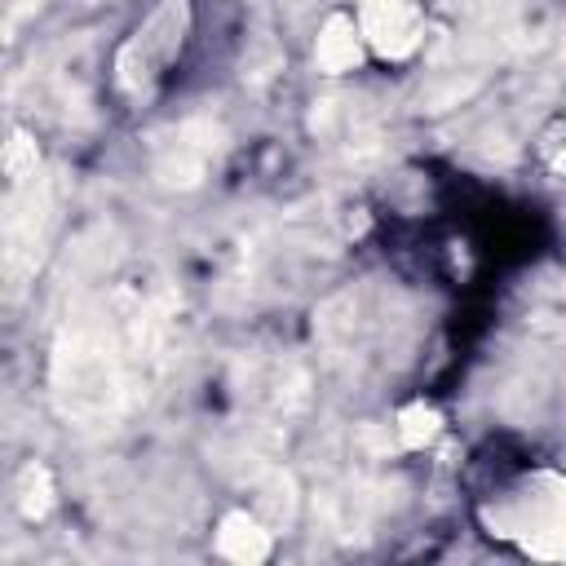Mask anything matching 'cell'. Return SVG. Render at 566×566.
<instances>
[{"mask_svg": "<svg viewBox=\"0 0 566 566\" xmlns=\"http://www.w3.org/2000/svg\"><path fill=\"white\" fill-rule=\"evenodd\" d=\"M49 389L62 420L80 429H111L155 389V376L142 367L119 327L111 292L66 314L49 363Z\"/></svg>", "mask_w": 566, "mask_h": 566, "instance_id": "obj_1", "label": "cell"}, {"mask_svg": "<svg viewBox=\"0 0 566 566\" xmlns=\"http://www.w3.org/2000/svg\"><path fill=\"white\" fill-rule=\"evenodd\" d=\"M486 526L491 535L513 539L535 557H566V478L535 473L504 491L486 509Z\"/></svg>", "mask_w": 566, "mask_h": 566, "instance_id": "obj_2", "label": "cell"}, {"mask_svg": "<svg viewBox=\"0 0 566 566\" xmlns=\"http://www.w3.org/2000/svg\"><path fill=\"white\" fill-rule=\"evenodd\" d=\"M186 27H190V4L186 0H159L142 18V27L124 40V49L115 53V84L128 97L155 93V84L164 80V71L181 57Z\"/></svg>", "mask_w": 566, "mask_h": 566, "instance_id": "obj_3", "label": "cell"}, {"mask_svg": "<svg viewBox=\"0 0 566 566\" xmlns=\"http://www.w3.org/2000/svg\"><path fill=\"white\" fill-rule=\"evenodd\" d=\"M49 221H53V186L44 177V168L27 181L13 186L9 195V217H4V270L13 279V287L35 270L44 239H49Z\"/></svg>", "mask_w": 566, "mask_h": 566, "instance_id": "obj_4", "label": "cell"}, {"mask_svg": "<svg viewBox=\"0 0 566 566\" xmlns=\"http://www.w3.org/2000/svg\"><path fill=\"white\" fill-rule=\"evenodd\" d=\"M221 146H226L221 124L208 119V115H190V119L172 124V128L155 142V159H150V164H155V177H159L164 186L190 190V186H199V181L208 177V168L217 164Z\"/></svg>", "mask_w": 566, "mask_h": 566, "instance_id": "obj_5", "label": "cell"}, {"mask_svg": "<svg viewBox=\"0 0 566 566\" xmlns=\"http://www.w3.org/2000/svg\"><path fill=\"white\" fill-rule=\"evenodd\" d=\"M358 31L385 62H402L424 40V9L420 0H363Z\"/></svg>", "mask_w": 566, "mask_h": 566, "instance_id": "obj_6", "label": "cell"}, {"mask_svg": "<svg viewBox=\"0 0 566 566\" xmlns=\"http://www.w3.org/2000/svg\"><path fill=\"white\" fill-rule=\"evenodd\" d=\"M270 548H274L270 526H265L256 513L234 509V513L221 517V526H217V553H221V557H230V562H239V566H256V562L270 557Z\"/></svg>", "mask_w": 566, "mask_h": 566, "instance_id": "obj_7", "label": "cell"}, {"mask_svg": "<svg viewBox=\"0 0 566 566\" xmlns=\"http://www.w3.org/2000/svg\"><path fill=\"white\" fill-rule=\"evenodd\" d=\"M363 31H358V22L354 18H345V13H332L327 22H323V31H318V40H314V66L323 71V75H345V71H354L358 62H363Z\"/></svg>", "mask_w": 566, "mask_h": 566, "instance_id": "obj_8", "label": "cell"}, {"mask_svg": "<svg viewBox=\"0 0 566 566\" xmlns=\"http://www.w3.org/2000/svg\"><path fill=\"white\" fill-rule=\"evenodd\" d=\"M256 509L265 517V526H287L296 513V486L283 469H265L256 478Z\"/></svg>", "mask_w": 566, "mask_h": 566, "instance_id": "obj_9", "label": "cell"}, {"mask_svg": "<svg viewBox=\"0 0 566 566\" xmlns=\"http://www.w3.org/2000/svg\"><path fill=\"white\" fill-rule=\"evenodd\" d=\"M49 509H53V478L44 464H27L18 473V513L27 522H40Z\"/></svg>", "mask_w": 566, "mask_h": 566, "instance_id": "obj_10", "label": "cell"}, {"mask_svg": "<svg viewBox=\"0 0 566 566\" xmlns=\"http://www.w3.org/2000/svg\"><path fill=\"white\" fill-rule=\"evenodd\" d=\"M438 433H442V416H438L429 402H411V407L398 411V442H402V447L420 451V447H429Z\"/></svg>", "mask_w": 566, "mask_h": 566, "instance_id": "obj_11", "label": "cell"}]
</instances>
